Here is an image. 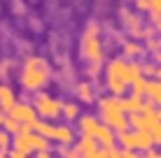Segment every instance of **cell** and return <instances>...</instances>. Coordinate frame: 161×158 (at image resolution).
Instances as JSON below:
<instances>
[]
</instances>
